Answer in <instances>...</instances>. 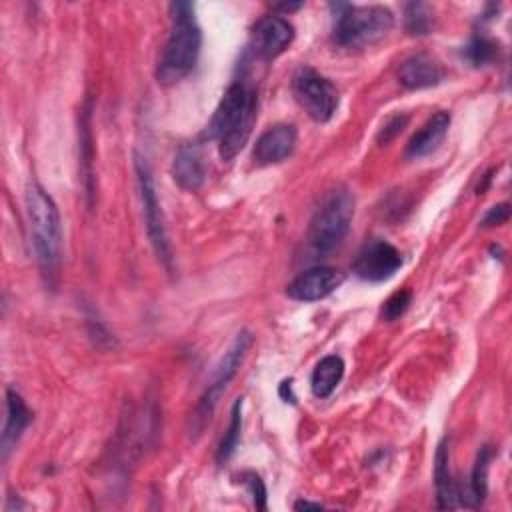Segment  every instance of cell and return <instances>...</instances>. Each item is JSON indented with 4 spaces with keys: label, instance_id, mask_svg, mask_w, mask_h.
Segmentation results:
<instances>
[{
    "label": "cell",
    "instance_id": "5bb4252c",
    "mask_svg": "<svg viewBox=\"0 0 512 512\" xmlns=\"http://www.w3.org/2000/svg\"><path fill=\"white\" fill-rule=\"evenodd\" d=\"M448 128H450V114L446 110H438L408 140L404 156L408 160H418V158H424V156L432 154L442 144V140L446 138Z\"/></svg>",
    "mask_w": 512,
    "mask_h": 512
},
{
    "label": "cell",
    "instance_id": "9c48e42d",
    "mask_svg": "<svg viewBox=\"0 0 512 512\" xmlns=\"http://www.w3.org/2000/svg\"><path fill=\"white\" fill-rule=\"evenodd\" d=\"M400 266H402L400 252L390 242L382 238H374L358 250L352 270L362 280L384 282L392 278Z\"/></svg>",
    "mask_w": 512,
    "mask_h": 512
},
{
    "label": "cell",
    "instance_id": "4fadbf2b",
    "mask_svg": "<svg viewBox=\"0 0 512 512\" xmlns=\"http://www.w3.org/2000/svg\"><path fill=\"white\" fill-rule=\"evenodd\" d=\"M444 66L430 54L418 52L400 64L398 80L408 90H422L436 86L444 80Z\"/></svg>",
    "mask_w": 512,
    "mask_h": 512
},
{
    "label": "cell",
    "instance_id": "8992f818",
    "mask_svg": "<svg viewBox=\"0 0 512 512\" xmlns=\"http://www.w3.org/2000/svg\"><path fill=\"white\" fill-rule=\"evenodd\" d=\"M252 346V334L248 330H240L236 334V338L232 340V344L228 346V350L224 352V356L220 358V362L214 368L212 380L208 382L204 394L200 396L194 414H192V432L190 434H200L204 430V426L210 422V416L218 404V400L222 398V394L226 392L228 384L232 382V378L236 376L240 364L244 362L248 350Z\"/></svg>",
    "mask_w": 512,
    "mask_h": 512
},
{
    "label": "cell",
    "instance_id": "ac0fdd59",
    "mask_svg": "<svg viewBox=\"0 0 512 512\" xmlns=\"http://www.w3.org/2000/svg\"><path fill=\"white\" fill-rule=\"evenodd\" d=\"M344 376V360L336 354H330V356H324L314 372H312V378H310V386H312V394L316 398H328L336 386L340 384Z\"/></svg>",
    "mask_w": 512,
    "mask_h": 512
},
{
    "label": "cell",
    "instance_id": "e0dca14e",
    "mask_svg": "<svg viewBox=\"0 0 512 512\" xmlns=\"http://www.w3.org/2000/svg\"><path fill=\"white\" fill-rule=\"evenodd\" d=\"M434 488H436V508L452 510L458 504V486L450 472V452L446 440L436 448L434 456Z\"/></svg>",
    "mask_w": 512,
    "mask_h": 512
},
{
    "label": "cell",
    "instance_id": "484cf974",
    "mask_svg": "<svg viewBox=\"0 0 512 512\" xmlns=\"http://www.w3.org/2000/svg\"><path fill=\"white\" fill-rule=\"evenodd\" d=\"M508 216H510V206H508L506 202L496 204V206H492V208L486 212V216H484V220H482V226H498V224H504V222L508 220Z\"/></svg>",
    "mask_w": 512,
    "mask_h": 512
},
{
    "label": "cell",
    "instance_id": "5b68a950",
    "mask_svg": "<svg viewBox=\"0 0 512 512\" xmlns=\"http://www.w3.org/2000/svg\"><path fill=\"white\" fill-rule=\"evenodd\" d=\"M354 218V194L346 186L332 188L316 208L308 226V246L314 254L332 252L348 234Z\"/></svg>",
    "mask_w": 512,
    "mask_h": 512
},
{
    "label": "cell",
    "instance_id": "7a4b0ae2",
    "mask_svg": "<svg viewBox=\"0 0 512 512\" xmlns=\"http://www.w3.org/2000/svg\"><path fill=\"white\" fill-rule=\"evenodd\" d=\"M170 16V34L156 66V78L164 86L186 78L194 70L202 48V30L194 16V4L174 2L170 4Z\"/></svg>",
    "mask_w": 512,
    "mask_h": 512
},
{
    "label": "cell",
    "instance_id": "83f0119b",
    "mask_svg": "<svg viewBox=\"0 0 512 512\" xmlns=\"http://www.w3.org/2000/svg\"><path fill=\"white\" fill-rule=\"evenodd\" d=\"M300 6H302V2H298V4H278L276 8L284 10V12H292V10H298Z\"/></svg>",
    "mask_w": 512,
    "mask_h": 512
},
{
    "label": "cell",
    "instance_id": "2e32d148",
    "mask_svg": "<svg viewBox=\"0 0 512 512\" xmlns=\"http://www.w3.org/2000/svg\"><path fill=\"white\" fill-rule=\"evenodd\" d=\"M30 418H32V414H30L26 402L22 400V396L16 390L8 388L6 390V422H4V430H2V458L4 460L8 458V454L20 440L22 432L30 424Z\"/></svg>",
    "mask_w": 512,
    "mask_h": 512
},
{
    "label": "cell",
    "instance_id": "7402d4cb",
    "mask_svg": "<svg viewBox=\"0 0 512 512\" xmlns=\"http://www.w3.org/2000/svg\"><path fill=\"white\" fill-rule=\"evenodd\" d=\"M404 24L410 34H428L432 28V10L424 2H410L404 8Z\"/></svg>",
    "mask_w": 512,
    "mask_h": 512
},
{
    "label": "cell",
    "instance_id": "d4e9b609",
    "mask_svg": "<svg viewBox=\"0 0 512 512\" xmlns=\"http://www.w3.org/2000/svg\"><path fill=\"white\" fill-rule=\"evenodd\" d=\"M408 124V116H392V118H388L386 122H384V126H382V130L378 132V142L380 144H388L392 138H396L400 132H402V128Z\"/></svg>",
    "mask_w": 512,
    "mask_h": 512
},
{
    "label": "cell",
    "instance_id": "4316f807",
    "mask_svg": "<svg viewBox=\"0 0 512 512\" xmlns=\"http://www.w3.org/2000/svg\"><path fill=\"white\" fill-rule=\"evenodd\" d=\"M294 508L296 510H320V508H324L320 502H308V500H298L296 504H294Z\"/></svg>",
    "mask_w": 512,
    "mask_h": 512
},
{
    "label": "cell",
    "instance_id": "8fae6325",
    "mask_svg": "<svg viewBox=\"0 0 512 512\" xmlns=\"http://www.w3.org/2000/svg\"><path fill=\"white\" fill-rule=\"evenodd\" d=\"M294 40V26L282 16H266L252 30V50L262 60H274Z\"/></svg>",
    "mask_w": 512,
    "mask_h": 512
},
{
    "label": "cell",
    "instance_id": "6da1fadb",
    "mask_svg": "<svg viewBox=\"0 0 512 512\" xmlns=\"http://www.w3.org/2000/svg\"><path fill=\"white\" fill-rule=\"evenodd\" d=\"M258 94L246 80H236L224 92L208 124V136L218 142L220 158L230 162L248 142L256 122Z\"/></svg>",
    "mask_w": 512,
    "mask_h": 512
},
{
    "label": "cell",
    "instance_id": "3957f363",
    "mask_svg": "<svg viewBox=\"0 0 512 512\" xmlns=\"http://www.w3.org/2000/svg\"><path fill=\"white\" fill-rule=\"evenodd\" d=\"M26 214L40 272L50 282L60 266L62 228L56 202L38 182L30 184L26 190Z\"/></svg>",
    "mask_w": 512,
    "mask_h": 512
},
{
    "label": "cell",
    "instance_id": "52a82bcc",
    "mask_svg": "<svg viewBox=\"0 0 512 512\" xmlns=\"http://www.w3.org/2000/svg\"><path fill=\"white\" fill-rule=\"evenodd\" d=\"M134 170H136L138 192H140V200H142V214H144V222H146V232H148L150 244H152L158 260L166 268H170V264H172V248H170L164 216H162V210H160V202H158V196H156V186H154L152 170H150V164L146 162L144 156L134 154Z\"/></svg>",
    "mask_w": 512,
    "mask_h": 512
},
{
    "label": "cell",
    "instance_id": "44dd1931",
    "mask_svg": "<svg viewBox=\"0 0 512 512\" xmlns=\"http://www.w3.org/2000/svg\"><path fill=\"white\" fill-rule=\"evenodd\" d=\"M462 56L470 62V66L480 68L488 66L498 58V44L486 36H474L462 50Z\"/></svg>",
    "mask_w": 512,
    "mask_h": 512
},
{
    "label": "cell",
    "instance_id": "ba28073f",
    "mask_svg": "<svg viewBox=\"0 0 512 512\" xmlns=\"http://www.w3.org/2000/svg\"><path fill=\"white\" fill-rule=\"evenodd\" d=\"M292 92L296 102L314 122H328L338 110V90L320 72L304 66L292 76Z\"/></svg>",
    "mask_w": 512,
    "mask_h": 512
},
{
    "label": "cell",
    "instance_id": "7c38bea8",
    "mask_svg": "<svg viewBox=\"0 0 512 512\" xmlns=\"http://www.w3.org/2000/svg\"><path fill=\"white\" fill-rule=\"evenodd\" d=\"M296 140H298V134L292 124H276L256 140L252 158L260 166L278 164L288 156H292L296 148Z\"/></svg>",
    "mask_w": 512,
    "mask_h": 512
},
{
    "label": "cell",
    "instance_id": "30bf717a",
    "mask_svg": "<svg viewBox=\"0 0 512 512\" xmlns=\"http://www.w3.org/2000/svg\"><path fill=\"white\" fill-rule=\"evenodd\" d=\"M344 282V272L332 266H316L298 274L288 286L286 294L298 302H316L330 296Z\"/></svg>",
    "mask_w": 512,
    "mask_h": 512
},
{
    "label": "cell",
    "instance_id": "cb8c5ba5",
    "mask_svg": "<svg viewBox=\"0 0 512 512\" xmlns=\"http://www.w3.org/2000/svg\"><path fill=\"white\" fill-rule=\"evenodd\" d=\"M242 482H244L246 488L250 490L252 500H254V506L260 508V510H266V486H264V482L260 480V476L254 474V472H246V474H242Z\"/></svg>",
    "mask_w": 512,
    "mask_h": 512
},
{
    "label": "cell",
    "instance_id": "ffe728a7",
    "mask_svg": "<svg viewBox=\"0 0 512 512\" xmlns=\"http://www.w3.org/2000/svg\"><path fill=\"white\" fill-rule=\"evenodd\" d=\"M240 430H242V398H238L234 404H232V410H230V424H228V430L224 432L220 444H218V452H216V458L220 464H224L226 460L232 458V454L236 452V446L240 442Z\"/></svg>",
    "mask_w": 512,
    "mask_h": 512
},
{
    "label": "cell",
    "instance_id": "277c9868",
    "mask_svg": "<svg viewBox=\"0 0 512 512\" xmlns=\"http://www.w3.org/2000/svg\"><path fill=\"white\" fill-rule=\"evenodd\" d=\"M332 38L340 48L360 50L388 36L394 26V16L384 6H334Z\"/></svg>",
    "mask_w": 512,
    "mask_h": 512
},
{
    "label": "cell",
    "instance_id": "9a60e30c",
    "mask_svg": "<svg viewBox=\"0 0 512 512\" xmlns=\"http://www.w3.org/2000/svg\"><path fill=\"white\" fill-rule=\"evenodd\" d=\"M172 178L186 192H196L204 184L206 164L198 146L186 144L176 152L172 160Z\"/></svg>",
    "mask_w": 512,
    "mask_h": 512
},
{
    "label": "cell",
    "instance_id": "603a6c76",
    "mask_svg": "<svg viewBox=\"0 0 512 512\" xmlns=\"http://www.w3.org/2000/svg\"><path fill=\"white\" fill-rule=\"evenodd\" d=\"M410 302H412V292H410V290H398V292H394V294L382 304L380 316H382L386 322L398 320V318L408 310Z\"/></svg>",
    "mask_w": 512,
    "mask_h": 512
},
{
    "label": "cell",
    "instance_id": "d6986e66",
    "mask_svg": "<svg viewBox=\"0 0 512 512\" xmlns=\"http://www.w3.org/2000/svg\"><path fill=\"white\" fill-rule=\"evenodd\" d=\"M490 458H492V450L490 446H482V450L476 456L474 468L470 472V482L468 488L462 496V502L470 508H478L482 506L486 492H488V468H490Z\"/></svg>",
    "mask_w": 512,
    "mask_h": 512
}]
</instances>
